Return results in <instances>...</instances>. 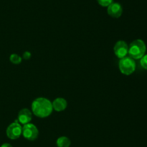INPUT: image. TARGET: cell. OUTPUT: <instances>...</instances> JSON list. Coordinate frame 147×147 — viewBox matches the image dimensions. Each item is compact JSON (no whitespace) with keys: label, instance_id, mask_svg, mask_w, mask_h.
Here are the masks:
<instances>
[{"label":"cell","instance_id":"6da1fadb","mask_svg":"<svg viewBox=\"0 0 147 147\" xmlns=\"http://www.w3.org/2000/svg\"><path fill=\"white\" fill-rule=\"evenodd\" d=\"M53 110L52 102L47 98L38 97L32 103V111L38 118H47L51 115Z\"/></svg>","mask_w":147,"mask_h":147},{"label":"cell","instance_id":"7a4b0ae2","mask_svg":"<svg viewBox=\"0 0 147 147\" xmlns=\"http://www.w3.org/2000/svg\"><path fill=\"white\" fill-rule=\"evenodd\" d=\"M146 50V46L144 42L141 39H136L129 45L128 54L133 59H140L145 55Z\"/></svg>","mask_w":147,"mask_h":147},{"label":"cell","instance_id":"3957f363","mask_svg":"<svg viewBox=\"0 0 147 147\" xmlns=\"http://www.w3.org/2000/svg\"><path fill=\"white\" fill-rule=\"evenodd\" d=\"M119 70L123 74L129 76L133 74L136 70V62L134 59L130 56H125L121 59L119 63Z\"/></svg>","mask_w":147,"mask_h":147},{"label":"cell","instance_id":"277c9868","mask_svg":"<svg viewBox=\"0 0 147 147\" xmlns=\"http://www.w3.org/2000/svg\"><path fill=\"white\" fill-rule=\"evenodd\" d=\"M22 135L28 141H34L38 137L39 131L34 124L27 123L23 125Z\"/></svg>","mask_w":147,"mask_h":147},{"label":"cell","instance_id":"5b68a950","mask_svg":"<svg viewBox=\"0 0 147 147\" xmlns=\"http://www.w3.org/2000/svg\"><path fill=\"white\" fill-rule=\"evenodd\" d=\"M6 133L7 137L10 139H17L21 136L22 133V127L18 121H14L7 127Z\"/></svg>","mask_w":147,"mask_h":147},{"label":"cell","instance_id":"8992f818","mask_svg":"<svg viewBox=\"0 0 147 147\" xmlns=\"http://www.w3.org/2000/svg\"><path fill=\"white\" fill-rule=\"evenodd\" d=\"M113 51L115 55L119 59H123L127 56L129 51V46L123 40H119L115 44L113 48Z\"/></svg>","mask_w":147,"mask_h":147},{"label":"cell","instance_id":"52a82bcc","mask_svg":"<svg viewBox=\"0 0 147 147\" xmlns=\"http://www.w3.org/2000/svg\"><path fill=\"white\" fill-rule=\"evenodd\" d=\"M107 12L111 17L119 18L123 13V8L119 3L113 2L108 7Z\"/></svg>","mask_w":147,"mask_h":147},{"label":"cell","instance_id":"ba28073f","mask_svg":"<svg viewBox=\"0 0 147 147\" xmlns=\"http://www.w3.org/2000/svg\"><path fill=\"white\" fill-rule=\"evenodd\" d=\"M32 118V113L31 111L27 108H24L19 112L17 121L20 124H22L24 125L27 123H30Z\"/></svg>","mask_w":147,"mask_h":147},{"label":"cell","instance_id":"9c48e42d","mask_svg":"<svg viewBox=\"0 0 147 147\" xmlns=\"http://www.w3.org/2000/svg\"><path fill=\"white\" fill-rule=\"evenodd\" d=\"M52 105H53V110H55L57 112H61V111L65 110L66 109L67 106V102L66 99H65L64 98L58 97L56 98L52 102Z\"/></svg>","mask_w":147,"mask_h":147},{"label":"cell","instance_id":"30bf717a","mask_svg":"<svg viewBox=\"0 0 147 147\" xmlns=\"http://www.w3.org/2000/svg\"><path fill=\"white\" fill-rule=\"evenodd\" d=\"M70 140L66 136H60L56 141L57 147H69L70 146Z\"/></svg>","mask_w":147,"mask_h":147},{"label":"cell","instance_id":"8fae6325","mask_svg":"<svg viewBox=\"0 0 147 147\" xmlns=\"http://www.w3.org/2000/svg\"><path fill=\"white\" fill-rule=\"evenodd\" d=\"M9 60L14 64H20L22 62V57L20 56H19L18 54L13 53V54H11L10 56Z\"/></svg>","mask_w":147,"mask_h":147},{"label":"cell","instance_id":"7c38bea8","mask_svg":"<svg viewBox=\"0 0 147 147\" xmlns=\"http://www.w3.org/2000/svg\"><path fill=\"white\" fill-rule=\"evenodd\" d=\"M97 1L100 6L104 7H108L111 3L113 2V0H97Z\"/></svg>","mask_w":147,"mask_h":147},{"label":"cell","instance_id":"4fadbf2b","mask_svg":"<svg viewBox=\"0 0 147 147\" xmlns=\"http://www.w3.org/2000/svg\"><path fill=\"white\" fill-rule=\"evenodd\" d=\"M140 64L144 69L147 70V54L144 55L140 59Z\"/></svg>","mask_w":147,"mask_h":147},{"label":"cell","instance_id":"5bb4252c","mask_svg":"<svg viewBox=\"0 0 147 147\" xmlns=\"http://www.w3.org/2000/svg\"><path fill=\"white\" fill-rule=\"evenodd\" d=\"M31 53H30V51H25L24 53H23V59H25V60H28V59H30V58H31Z\"/></svg>","mask_w":147,"mask_h":147},{"label":"cell","instance_id":"9a60e30c","mask_svg":"<svg viewBox=\"0 0 147 147\" xmlns=\"http://www.w3.org/2000/svg\"><path fill=\"white\" fill-rule=\"evenodd\" d=\"M0 147H12V146L9 144H7V143H5V144H3Z\"/></svg>","mask_w":147,"mask_h":147}]
</instances>
